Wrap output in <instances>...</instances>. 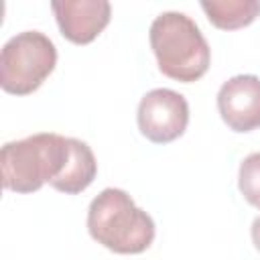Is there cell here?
<instances>
[{
	"instance_id": "2",
	"label": "cell",
	"mask_w": 260,
	"mask_h": 260,
	"mask_svg": "<svg viewBox=\"0 0 260 260\" xmlns=\"http://www.w3.org/2000/svg\"><path fill=\"white\" fill-rule=\"evenodd\" d=\"M148 39L162 75L191 83L207 73L211 49L197 22L185 12H160L148 28Z\"/></svg>"
},
{
	"instance_id": "7",
	"label": "cell",
	"mask_w": 260,
	"mask_h": 260,
	"mask_svg": "<svg viewBox=\"0 0 260 260\" xmlns=\"http://www.w3.org/2000/svg\"><path fill=\"white\" fill-rule=\"evenodd\" d=\"M51 10L61 35L73 45L98 39L112 18V6L106 0H55Z\"/></svg>"
},
{
	"instance_id": "3",
	"label": "cell",
	"mask_w": 260,
	"mask_h": 260,
	"mask_svg": "<svg viewBox=\"0 0 260 260\" xmlns=\"http://www.w3.org/2000/svg\"><path fill=\"white\" fill-rule=\"evenodd\" d=\"M71 156V138L39 132L6 142L0 150L2 185L14 193H35L61 177Z\"/></svg>"
},
{
	"instance_id": "6",
	"label": "cell",
	"mask_w": 260,
	"mask_h": 260,
	"mask_svg": "<svg viewBox=\"0 0 260 260\" xmlns=\"http://www.w3.org/2000/svg\"><path fill=\"white\" fill-rule=\"evenodd\" d=\"M217 112L234 132L260 128V77L242 73L223 81L217 91Z\"/></svg>"
},
{
	"instance_id": "5",
	"label": "cell",
	"mask_w": 260,
	"mask_h": 260,
	"mask_svg": "<svg viewBox=\"0 0 260 260\" xmlns=\"http://www.w3.org/2000/svg\"><path fill=\"white\" fill-rule=\"evenodd\" d=\"M138 130L154 144H167L185 134L189 124V104L183 93L156 87L140 98L136 110Z\"/></svg>"
},
{
	"instance_id": "11",
	"label": "cell",
	"mask_w": 260,
	"mask_h": 260,
	"mask_svg": "<svg viewBox=\"0 0 260 260\" xmlns=\"http://www.w3.org/2000/svg\"><path fill=\"white\" fill-rule=\"evenodd\" d=\"M250 236H252V244L254 248L260 252V215L252 221V228H250Z\"/></svg>"
},
{
	"instance_id": "9",
	"label": "cell",
	"mask_w": 260,
	"mask_h": 260,
	"mask_svg": "<svg viewBox=\"0 0 260 260\" xmlns=\"http://www.w3.org/2000/svg\"><path fill=\"white\" fill-rule=\"evenodd\" d=\"M209 22L221 30H236L252 24L260 16L258 0H211L201 2Z\"/></svg>"
},
{
	"instance_id": "10",
	"label": "cell",
	"mask_w": 260,
	"mask_h": 260,
	"mask_svg": "<svg viewBox=\"0 0 260 260\" xmlns=\"http://www.w3.org/2000/svg\"><path fill=\"white\" fill-rule=\"evenodd\" d=\"M238 189L250 205L260 209V152H252L240 162Z\"/></svg>"
},
{
	"instance_id": "8",
	"label": "cell",
	"mask_w": 260,
	"mask_h": 260,
	"mask_svg": "<svg viewBox=\"0 0 260 260\" xmlns=\"http://www.w3.org/2000/svg\"><path fill=\"white\" fill-rule=\"evenodd\" d=\"M95 175H98V160L93 156V150L89 148L87 142L79 138H71L69 162L61 173V177L51 183V187L65 195H77L93 183Z\"/></svg>"
},
{
	"instance_id": "4",
	"label": "cell",
	"mask_w": 260,
	"mask_h": 260,
	"mask_svg": "<svg viewBox=\"0 0 260 260\" xmlns=\"http://www.w3.org/2000/svg\"><path fill=\"white\" fill-rule=\"evenodd\" d=\"M55 65V43L41 30H22L0 51V85L6 93L28 95L43 85Z\"/></svg>"
},
{
	"instance_id": "1",
	"label": "cell",
	"mask_w": 260,
	"mask_h": 260,
	"mask_svg": "<svg viewBox=\"0 0 260 260\" xmlns=\"http://www.w3.org/2000/svg\"><path fill=\"white\" fill-rule=\"evenodd\" d=\"M89 236L114 254H142L154 242V221L118 187L100 191L87 207Z\"/></svg>"
}]
</instances>
